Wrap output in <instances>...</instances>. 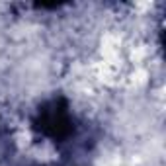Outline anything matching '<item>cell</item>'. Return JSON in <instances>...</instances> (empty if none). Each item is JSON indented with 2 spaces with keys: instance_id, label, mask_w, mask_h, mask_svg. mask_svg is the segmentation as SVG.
<instances>
[{
  "instance_id": "6da1fadb",
  "label": "cell",
  "mask_w": 166,
  "mask_h": 166,
  "mask_svg": "<svg viewBox=\"0 0 166 166\" xmlns=\"http://www.w3.org/2000/svg\"><path fill=\"white\" fill-rule=\"evenodd\" d=\"M139 74H141V76H147V72L141 70V68H139ZM145 82H147L145 78H137V80H135V86H137V84H145Z\"/></svg>"
}]
</instances>
